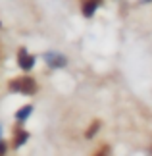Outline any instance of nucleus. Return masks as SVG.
Masks as SVG:
<instances>
[{"label": "nucleus", "mask_w": 152, "mask_h": 156, "mask_svg": "<svg viewBox=\"0 0 152 156\" xmlns=\"http://www.w3.org/2000/svg\"><path fill=\"white\" fill-rule=\"evenodd\" d=\"M10 91L12 93H23V94H33L37 91V83L33 77H17L10 81Z\"/></svg>", "instance_id": "obj_1"}, {"label": "nucleus", "mask_w": 152, "mask_h": 156, "mask_svg": "<svg viewBox=\"0 0 152 156\" xmlns=\"http://www.w3.org/2000/svg\"><path fill=\"white\" fill-rule=\"evenodd\" d=\"M44 60H46V64L50 66V68H64L65 66V58L62 56V54H56V52L44 54Z\"/></svg>", "instance_id": "obj_2"}, {"label": "nucleus", "mask_w": 152, "mask_h": 156, "mask_svg": "<svg viewBox=\"0 0 152 156\" xmlns=\"http://www.w3.org/2000/svg\"><path fill=\"white\" fill-rule=\"evenodd\" d=\"M17 62H19V68L21 69H31L35 66V56H29V54L25 52V48L19 50V56H17Z\"/></svg>", "instance_id": "obj_3"}, {"label": "nucleus", "mask_w": 152, "mask_h": 156, "mask_svg": "<svg viewBox=\"0 0 152 156\" xmlns=\"http://www.w3.org/2000/svg\"><path fill=\"white\" fill-rule=\"evenodd\" d=\"M96 6H98V0H83V14L87 16V17L94 16Z\"/></svg>", "instance_id": "obj_4"}, {"label": "nucleus", "mask_w": 152, "mask_h": 156, "mask_svg": "<svg viewBox=\"0 0 152 156\" xmlns=\"http://www.w3.org/2000/svg\"><path fill=\"white\" fill-rule=\"evenodd\" d=\"M31 112H33V106H23L16 112V119L17 122H25V119L31 116Z\"/></svg>", "instance_id": "obj_5"}, {"label": "nucleus", "mask_w": 152, "mask_h": 156, "mask_svg": "<svg viewBox=\"0 0 152 156\" xmlns=\"http://www.w3.org/2000/svg\"><path fill=\"white\" fill-rule=\"evenodd\" d=\"M27 139H29V133H27V131H17V133H16V139H14V147L16 148L21 147Z\"/></svg>", "instance_id": "obj_6"}, {"label": "nucleus", "mask_w": 152, "mask_h": 156, "mask_svg": "<svg viewBox=\"0 0 152 156\" xmlns=\"http://www.w3.org/2000/svg\"><path fill=\"white\" fill-rule=\"evenodd\" d=\"M98 127H100V122H93V123H90V127L87 129V133H85V137H87V139H93L94 133L98 131Z\"/></svg>", "instance_id": "obj_7"}, {"label": "nucleus", "mask_w": 152, "mask_h": 156, "mask_svg": "<svg viewBox=\"0 0 152 156\" xmlns=\"http://www.w3.org/2000/svg\"><path fill=\"white\" fill-rule=\"evenodd\" d=\"M108 152H110V148H108V147H102V151H98L96 154H108Z\"/></svg>", "instance_id": "obj_8"}, {"label": "nucleus", "mask_w": 152, "mask_h": 156, "mask_svg": "<svg viewBox=\"0 0 152 156\" xmlns=\"http://www.w3.org/2000/svg\"><path fill=\"white\" fill-rule=\"evenodd\" d=\"M6 152V145H4V143H0V154H4Z\"/></svg>", "instance_id": "obj_9"}, {"label": "nucleus", "mask_w": 152, "mask_h": 156, "mask_svg": "<svg viewBox=\"0 0 152 156\" xmlns=\"http://www.w3.org/2000/svg\"><path fill=\"white\" fill-rule=\"evenodd\" d=\"M141 2H150V0H141Z\"/></svg>", "instance_id": "obj_10"}, {"label": "nucleus", "mask_w": 152, "mask_h": 156, "mask_svg": "<svg viewBox=\"0 0 152 156\" xmlns=\"http://www.w3.org/2000/svg\"><path fill=\"white\" fill-rule=\"evenodd\" d=\"M0 133H2V129H0Z\"/></svg>", "instance_id": "obj_11"}]
</instances>
